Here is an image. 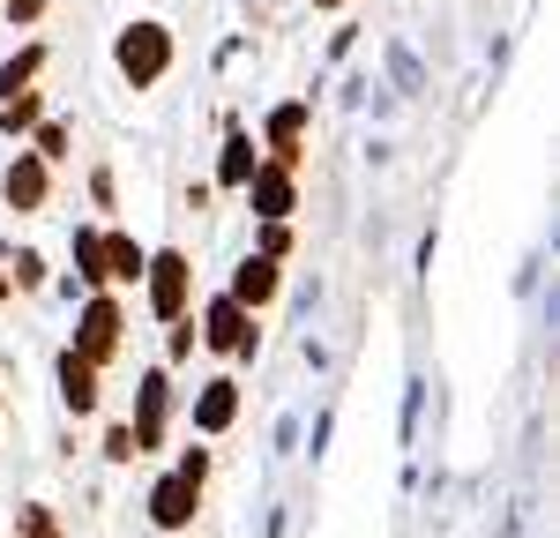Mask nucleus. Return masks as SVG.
Listing matches in <instances>:
<instances>
[{
  "mask_svg": "<svg viewBox=\"0 0 560 538\" xmlns=\"http://www.w3.org/2000/svg\"><path fill=\"white\" fill-rule=\"evenodd\" d=\"M105 277H142V255H135V239H105Z\"/></svg>",
  "mask_w": 560,
  "mask_h": 538,
  "instance_id": "obj_13",
  "label": "nucleus"
},
{
  "mask_svg": "<svg viewBox=\"0 0 560 538\" xmlns=\"http://www.w3.org/2000/svg\"><path fill=\"white\" fill-rule=\"evenodd\" d=\"M158 426H165V382L150 374V382H142V419H135V448H158Z\"/></svg>",
  "mask_w": 560,
  "mask_h": 538,
  "instance_id": "obj_8",
  "label": "nucleus"
},
{
  "mask_svg": "<svg viewBox=\"0 0 560 538\" xmlns=\"http://www.w3.org/2000/svg\"><path fill=\"white\" fill-rule=\"evenodd\" d=\"M247 173H255V142L232 134V142H224V179H247Z\"/></svg>",
  "mask_w": 560,
  "mask_h": 538,
  "instance_id": "obj_15",
  "label": "nucleus"
},
{
  "mask_svg": "<svg viewBox=\"0 0 560 538\" xmlns=\"http://www.w3.org/2000/svg\"><path fill=\"white\" fill-rule=\"evenodd\" d=\"M15 524H23V538H60V531H52V516H45V508H23Z\"/></svg>",
  "mask_w": 560,
  "mask_h": 538,
  "instance_id": "obj_17",
  "label": "nucleus"
},
{
  "mask_svg": "<svg viewBox=\"0 0 560 538\" xmlns=\"http://www.w3.org/2000/svg\"><path fill=\"white\" fill-rule=\"evenodd\" d=\"M165 60H173V45H165L158 23H135L128 38H120V68H128V83H158Z\"/></svg>",
  "mask_w": 560,
  "mask_h": 538,
  "instance_id": "obj_1",
  "label": "nucleus"
},
{
  "mask_svg": "<svg viewBox=\"0 0 560 538\" xmlns=\"http://www.w3.org/2000/svg\"><path fill=\"white\" fill-rule=\"evenodd\" d=\"M322 8H337V0H322Z\"/></svg>",
  "mask_w": 560,
  "mask_h": 538,
  "instance_id": "obj_20",
  "label": "nucleus"
},
{
  "mask_svg": "<svg viewBox=\"0 0 560 538\" xmlns=\"http://www.w3.org/2000/svg\"><path fill=\"white\" fill-rule=\"evenodd\" d=\"M232 411H240V397H232V382H210V389H202V404H195V419H202V426H232Z\"/></svg>",
  "mask_w": 560,
  "mask_h": 538,
  "instance_id": "obj_11",
  "label": "nucleus"
},
{
  "mask_svg": "<svg viewBox=\"0 0 560 538\" xmlns=\"http://www.w3.org/2000/svg\"><path fill=\"white\" fill-rule=\"evenodd\" d=\"M0 292H8V277H0Z\"/></svg>",
  "mask_w": 560,
  "mask_h": 538,
  "instance_id": "obj_19",
  "label": "nucleus"
},
{
  "mask_svg": "<svg viewBox=\"0 0 560 538\" xmlns=\"http://www.w3.org/2000/svg\"><path fill=\"white\" fill-rule=\"evenodd\" d=\"M68 150V128H38V157H60Z\"/></svg>",
  "mask_w": 560,
  "mask_h": 538,
  "instance_id": "obj_18",
  "label": "nucleus"
},
{
  "mask_svg": "<svg viewBox=\"0 0 560 538\" xmlns=\"http://www.w3.org/2000/svg\"><path fill=\"white\" fill-rule=\"evenodd\" d=\"M8 202H15V210H38L45 202V165L38 157H23V165L8 173Z\"/></svg>",
  "mask_w": 560,
  "mask_h": 538,
  "instance_id": "obj_9",
  "label": "nucleus"
},
{
  "mask_svg": "<svg viewBox=\"0 0 560 538\" xmlns=\"http://www.w3.org/2000/svg\"><path fill=\"white\" fill-rule=\"evenodd\" d=\"M300 128H306V113H300V105H284V113L269 120V142H277V165H292V157H300Z\"/></svg>",
  "mask_w": 560,
  "mask_h": 538,
  "instance_id": "obj_12",
  "label": "nucleus"
},
{
  "mask_svg": "<svg viewBox=\"0 0 560 538\" xmlns=\"http://www.w3.org/2000/svg\"><path fill=\"white\" fill-rule=\"evenodd\" d=\"M31 75H38V52H15V60L0 68V97H15V90L31 83Z\"/></svg>",
  "mask_w": 560,
  "mask_h": 538,
  "instance_id": "obj_14",
  "label": "nucleus"
},
{
  "mask_svg": "<svg viewBox=\"0 0 560 538\" xmlns=\"http://www.w3.org/2000/svg\"><path fill=\"white\" fill-rule=\"evenodd\" d=\"M269 292H277V262H269V255H261V262H247L240 269V284H232V300H240V307H247V300H269Z\"/></svg>",
  "mask_w": 560,
  "mask_h": 538,
  "instance_id": "obj_10",
  "label": "nucleus"
},
{
  "mask_svg": "<svg viewBox=\"0 0 560 538\" xmlns=\"http://www.w3.org/2000/svg\"><path fill=\"white\" fill-rule=\"evenodd\" d=\"M113 344H120V307H113V300H90L83 329H75V359L97 366V359H113Z\"/></svg>",
  "mask_w": 560,
  "mask_h": 538,
  "instance_id": "obj_2",
  "label": "nucleus"
},
{
  "mask_svg": "<svg viewBox=\"0 0 560 538\" xmlns=\"http://www.w3.org/2000/svg\"><path fill=\"white\" fill-rule=\"evenodd\" d=\"M60 397L75 404V411H97V366H83V359L68 352L60 359Z\"/></svg>",
  "mask_w": 560,
  "mask_h": 538,
  "instance_id": "obj_7",
  "label": "nucleus"
},
{
  "mask_svg": "<svg viewBox=\"0 0 560 538\" xmlns=\"http://www.w3.org/2000/svg\"><path fill=\"white\" fill-rule=\"evenodd\" d=\"M150 300H158L165 321L187 307V255H158V262H150Z\"/></svg>",
  "mask_w": 560,
  "mask_h": 538,
  "instance_id": "obj_3",
  "label": "nucleus"
},
{
  "mask_svg": "<svg viewBox=\"0 0 560 538\" xmlns=\"http://www.w3.org/2000/svg\"><path fill=\"white\" fill-rule=\"evenodd\" d=\"M202 337H210L217 352H247V307H240V300H217Z\"/></svg>",
  "mask_w": 560,
  "mask_h": 538,
  "instance_id": "obj_6",
  "label": "nucleus"
},
{
  "mask_svg": "<svg viewBox=\"0 0 560 538\" xmlns=\"http://www.w3.org/2000/svg\"><path fill=\"white\" fill-rule=\"evenodd\" d=\"M195 493H202V487H195V479H179V471H173V479H165V487L150 493V516H158V524H165V531H179V524H187V516H195Z\"/></svg>",
  "mask_w": 560,
  "mask_h": 538,
  "instance_id": "obj_4",
  "label": "nucleus"
},
{
  "mask_svg": "<svg viewBox=\"0 0 560 538\" xmlns=\"http://www.w3.org/2000/svg\"><path fill=\"white\" fill-rule=\"evenodd\" d=\"M75 262H83L90 277H105V239H97V232H83V239H75Z\"/></svg>",
  "mask_w": 560,
  "mask_h": 538,
  "instance_id": "obj_16",
  "label": "nucleus"
},
{
  "mask_svg": "<svg viewBox=\"0 0 560 538\" xmlns=\"http://www.w3.org/2000/svg\"><path fill=\"white\" fill-rule=\"evenodd\" d=\"M247 195H255L261 218H284V210H292V179H284V165H255V173H247Z\"/></svg>",
  "mask_w": 560,
  "mask_h": 538,
  "instance_id": "obj_5",
  "label": "nucleus"
}]
</instances>
